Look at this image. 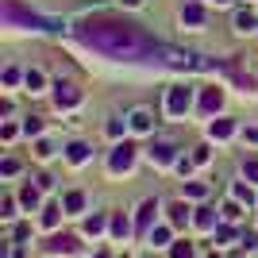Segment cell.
Instances as JSON below:
<instances>
[{
	"label": "cell",
	"mask_w": 258,
	"mask_h": 258,
	"mask_svg": "<svg viewBox=\"0 0 258 258\" xmlns=\"http://www.w3.org/2000/svg\"><path fill=\"white\" fill-rule=\"evenodd\" d=\"M254 27H258V16H254V12H247V8L235 12V31H239V35H250Z\"/></svg>",
	"instance_id": "30bf717a"
},
{
	"label": "cell",
	"mask_w": 258,
	"mask_h": 258,
	"mask_svg": "<svg viewBox=\"0 0 258 258\" xmlns=\"http://www.w3.org/2000/svg\"><path fill=\"white\" fill-rule=\"evenodd\" d=\"M154 212H158V205H154V201H147V205L139 208V231H143L147 224H151V216H154Z\"/></svg>",
	"instance_id": "4fadbf2b"
},
{
	"label": "cell",
	"mask_w": 258,
	"mask_h": 258,
	"mask_svg": "<svg viewBox=\"0 0 258 258\" xmlns=\"http://www.w3.org/2000/svg\"><path fill=\"white\" fill-rule=\"evenodd\" d=\"M23 85L31 89V93H43V85H46L43 70H27V74H23Z\"/></svg>",
	"instance_id": "7c38bea8"
},
{
	"label": "cell",
	"mask_w": 258,
	"mask_h": 258,
	"mask_svg": "<svg viewBox=\"0 0 258 258\" xmlns=\"http://www.w3.org/2000/svg\"><path fill=\"white\" fill-rule=\"evenodd\" d=\"M185 212H189L185 205H170V216H173V224H185Z\"/></svg>",
	"instance_id": "603a6c76"
},
{
	"label": "cell",
	"mask_w": 258,
	"mask_h": 258,
	"mask_svg": "<svg viewBox=\"0 0 258 258\" xmlns=\"http://www.w3.org/2000/svg\"><path fill=\"white\" fill-rule=\"evenodd\" d=\"M58 212H62L58 205H46V208H43V224H46V227H54V224H58Z\"/></svg>",
	"instance_id": "9a60e30c"
},
{
	"label": "cell",
	"mask_w": 258,
	"mask_h": 258,
	"mask_svg": "<svg viewBox=\"0 0 258 258\" xmlns=\"http://www.w3.org/2000/svg\"><path fill=\"white\" fill-rule=\"evenodd\" d=\"M247 177H250V181H258V162H247Z\"/></svg>",
	"instance_id": "f1b7e54d"
},
{
	"label": "cell",
	"mask_w": 258,
	"mask_h": 258,
	"mask_svg": "<svg viewBox=\"0 0 258 258\" xmlns=\"http://www.w3.org/2000/svg\"><path fill=\"white\" fill-rule=\"evenodd\" d=\"M81 205H85V193H70L66 197V212H81Z\"/></svg>",
	"instance_id": "5bb4252c"
},
{
	"label": "cell",
	"mask_w": 258,
	"mask_h": 258,
	"mask_svg": "<svg viewBox=\"0 0 258 258\" xmlns=\"http://www.w3.org/2000/svg\"><path fill=\"white\" fill-rule=\"evenodd\" d=\"M4 173H8V177H12V173H20V162L8 158V162H4Z\"/></svg>",
	"instance_id": "83f0119b"
},
{
	"label": "cell",
	"mask_w": 258,
	"mask_h": 258,
	"mask_svg": "<svg viewBox=\"0 0 258 258\" xmlns=\"http://www.w3.org/2000/svg\"><path fill=\"white\" fill-rule=\"evenodd\" d=\"M77 39L89 50L104 54V58H119V62H143V58L166 54V46L154 43V35H147L127 20H116V16H85L77 23Z\"/></svg>",
	"instance_id": "6da1fadb"
},
{
	"label": "cell",
	"mask_w": 258,
	"mask_h": 258,
	"mask_svg": "<svg viewBox=\"0 0 258 258\" xmlns=\"http://www.w3.org/2000/svg\"><path fill=\"white\" fill-rule=\"evenodd\" d=\"M147 154H151L154 166H166V162H173V143H154Z\"/></svg>",
	"instance_id": "9c48e42d"
},
{
	"label": "cell",
	"mask_w": 258,
	"mask_h": 258,
	"mask_svg": "<svg viewBox=\"0 0 258 258\" xmlns=\"http://www.w3.org/2000/svg\"><path fill=\"white\" fill-rule=\"evenodd\" d=\"M220 104H224V93L208 85L205 93H201V112H205V116H212V112H220Z\"/></svg>",
	"instance_id": "52a82bcc"
},
{
	"label": "cell",
	"mask_w": 258,
	"mask_h": 258,
	"mask_svg": "<svg viewBox=\"0 0 258 258\" xmlns=\"http://www.w3.org/2000/svg\"><path fill=\"white\" fill-rule=\"evenodd\" d=\"M189 108H193V89L189 85H170L166 89V112H170L173 119H181Z\"/></svg>",
	"instance_id": "7a4b0ae2"
},
{
	"label": "cell",
	"mask_w": 258,
	"mask_h": 258,
	"mask_svg": "<svg viewBox=\"0 0 258 258\" xmlns=\"http://www.w3.org/2000/svg\"><path fill=\"white\" fill-rule=\"evenodd\" d=\"M66 158L74 162V166H81V162H89V143L74 139V143H70V147H66Z\"/></svg>",
	"instance_id": "8fae6325"
},
{
	"label": "cell",
	"mask_w": 258,
	"mask_h": 258,
	"mask_svg": "<svg viewBox=\"0 0 258 258\" xmlns=\"http://www.w3.org/2000/svg\"><path fill=\"white\" fill-rule=\"evenodd\" d=\"M20 201H23L27 208H35V205H39V189H31V185H27V189L20 193Z\"/></svg>",
	"instance_id": "2e32d148"
},
{
	"label": "cell",
	"mask_w": 258,
	"mask_h": 258,
	"mask_svg": "<svg viewBox=\"0 0 258 258\" xmlns=\"http://www.w3.org/2000/svg\"><path fill=\"white\" fill-rule=\"evenodd\" d=\"M131 166H135V147H131V143H119L116 151H112V158H108V170L112 173H127Z\"/></svg>",
	"instance_id": "3957f363"
},
{
	"label": "cell",
	"mask_w": 258,
	"mask_h": 258,
	"mask_svg": "<svg viewBox=\"0 0 258 258\" xmlns=\"http://www.w3.org/2000/svg\"><path fill=\"white\" fill-rule=\"evenodd\" d=\"M100 227H104V216H89V220H85V231H89V235H97Z\"/></svg>",
	"instance_id": "e0dca14e"
},
{
	"label": "cell",
	"mask_w": 258,
	"mask_h": 258,
	"mask_svg": "<svg viewBox=\"0 0 258 258\" xmlns=\"http://www.w3.org/2000/svg\"><path fill=\"white\" fill-rule=\"evenodd\" d=\"M173 258H193V247H189V243H177V247H173Z\"/></svg>",
	"instance_id": "d4e9b609"
},
{
	"label": "cell",
	"mask_w": 258,
	"mask_h": 258,
	"mask_svg": "<svg viewBox=\"0 0 258 258\" xmlns=\"http://www.w3.org/2000/svg\"><path fill=\"white\" fill-rule=\"evenodd\" d=\"M216 224V216L208 212V208H201V216H197V227H212Z\"/></svg>",
	"instance_id": "7402d4cb"
},
{
	"label": "cell",
	"mask_w": 258,
	"mask_h": 258,
	"mask_svg": "<svg viewBox=\"0 0 258 258\" xmlns=\"http://www.w3.org/2000/svg\"><path fill=\"white\" fill-rule=\"evenodd\" d=\"M119 4H127V8H139L143 0H119Z\"/></svg>",
	"instance_id": "f546056e"
},
{
	"label": "cell",
	"mask_w": 258,
	"mask_h": 258,
	"mask_svg": "<svg viewBox=\"0 0 258 258\" xmlns=\"http://www.w3.org/2000/svg\"><path fill=\"white\" fill-rule=\"evenodd\" d=\"M81 104V89L70 85V81H58L54 85V108H77Z\"/></svg>",
	"instance_id": "5b68a950"
},
{
	"label": "cell",
	"mask_w": 258,
	"mask_h": 258,
	"mask_svg": "<svg viewBox=\"0 0 258 258\" xmlns=\"http://www.w3.org/2000/svg\"><path fill=\"white\" fill-rule=\"evenodd\" d=\"M154 123H158V116H154L151 108H135V112L127 116V127L135 131V135H151Z\"/></svg>",
	"instance_id": "277c9868"
},
{
	"label": "cell",
	"mask_w": 258,
	"mask_h": 258,
	"mask_svg": "<svg viewBox=\"0 0 258 258\" xmlns=\"http://www.w3.org/2000/svg\"><path fill=\"white\" fill-rule=\"evenodd\" d=\"M4 85H20V70H4Z\"/></svg>",
	"instance_id": "484cf974"
},
{
	"label": "cell",
	"mask_w": 258,
	"mask_h": 258,
	"mask_svg": "<svg viewBox=\"0 0 258 258\" xmlns=\"http://www.w3.org/2000/svg\"><path fill=\"white\" fill-rule=\"evenodd\" d=\"M23 131H27V135H39V131H43V119H39V116H27Z\"/></svg>",
	"instance_id": "d6986e66"
},
{
	"label": "cell",
	"mask_w": 258,
	"mask_h": 258,
	"mask_svg": "<svg viewBox=\"0 0 258 258\" xmlns=\"http://www.w3.org/2000/svg\"><path fill=\"white\" fill-rule=\"evenodd\" d=\"M208 135H212V139H231V135H235V119H212V123H208Z\"/></svg>",
	"instance_id": "ba28073f"
},
{
	"label": "cell",
	"mask_w": 258,
	"mask_h": 258,
	"mask_svg": "<svg viewBox=\"0 0 258 258\" xmlns=\"http://www.w3.org/2000/svg\"><path fill=\"white\" fill-rule=\"evenodd\" d=\"M208 4H231V0H208Z\"/></svg>",
	"instance_id": "4dcf8cb0"
},
{
	"label": "cell",
	"mask_w": 258,
	"mask_h": 258,
	"mask_svg": "<svg viewBox=\"0 0 258 258\" xmlns=\"http://www.w3.org/2000/svg\"><path fill=\"white\" fill-rule=\"evenodd\" d=\"M16 131H20L16 123H4V131H0V135H4V143H12V139H16Z\"/></svg>",
	"instance_id": "4316f807"
},
{
	"label": "cell",
	"mask_w": 258,
	"mask_h": 258,
	"mask_svg": "<svg viewBox=\"0 0 258 258\" xmlns=\"http://www.w3.org/2000/svg\"><path fill=\"white\" fill-rule=\"evenodd\" d=\"M205 8H201V4H197V0H189V4H185L181 8V23L185 27H193V31H205Z\"/></svg>",
	"instance_id": "8992f818"
},
{
	"label": "cell",
	"mask_w": 258,
	"mask_h": 258,
	"mask_svg": "<svg viewBox=\"0 0 258 258\" xmlns=\"http://www.w3.org/2000/svg\"><path fill=\"white\" fill-rule=\"evenodd\" d=\"M112 235H116V239L127 235V220H123V216H116V220H112Z\"/></svg>",
	"instance_id": "ac0fdd59"
},
{
	"label": "cell",
	"mask_w": 258,
	"mask_h": 258,
	"mask_svg": "<svg viewBox=\"0 0 258 258\" xmlns=\"http://www.w3.org/2000/svg\"><path fill=\"white\" fill-rule=\"evenodd\" d=\"M54 247H62V250H74V247H77V239H74V235H58V239H54Z\"/></svg>",
	"instance_id": "44dd1931"
},
{
	"label": "cell",
	"mask_w": 258,
	"mask_h": 258,
	"mask_svg": "<svg viewBox=\"0 0 258 258\" xmlns=\"http://www.w3.org/2000/svg\"><path fill=\"white\" fill-rule=\"evenodd\" d=\"M50 154H54V147H50L46 139H39V143H35V158H50Z\"/></svg>",
	"instance_id": "ffe728a7"
},
{
	"label": "cell",
	"mask_w": 258,
	"mask_h": 258,
	"mask_svg": "<svg viewBox=\"0 0 258 258\" xmlns=\"http://www.w3.org/2000/svg\"><path fill=\"white\" fill-rule=\"evenodd\" d=\"M166 235H170V231L158 227V231H151V243H154V247H166Z\"/></svg>",
	"instance_id": "cb8c5ba5"
}]
</instances>
